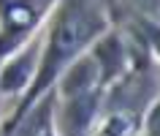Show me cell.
I'll use <instances>...</instances> for the list:
<instances>
[{"label":"cell","instance_id":"cell-1","mask_svg":"<svg viewBox=\"0 0 160 136\" xmlns=\"http://www.w3.org/2000/svg\"><path fill=\"white\" fill-rule=\"evenodd\" d=\"M101 27V19L92 8H84V6H73L68 8L62 17H60L54 33H52V44H49V55H46V63H43V76L46 74H54L62 63H65L73 52H79L82 41L92 38Z\"/></svg>","mask_w":160,"mask_h":136},{"label":"cell","instance_id":"cell-2","mask_svg":"<svg viewBox=\"0 0 160 136\" xmlns=\"http://www.w3.org/2000/svg\"><path fill=\"white\" fill-rule=\"evenodd\" d=\"M43 6H33V0H8L3 6V33H0V49L14 46L30 27L41 19Z\"/></svg>","mask_w":160,"mask_h":136},{"label":"cell","instance_id":"cell-3","mask_svg":"<svg viewBox=\"0 0 160 136\" xmlns=\"http://www.w3.org/2000/svg\"><path fill=\"white\" fill-rule=\"evenodd\" d=\"M122 131H130V123H128V117L117 114V117H111L109 123H106V128L101 131V136H128V133H122Z\"/></svg>","mask_w":160,"mask_h":136}]
</instances>
